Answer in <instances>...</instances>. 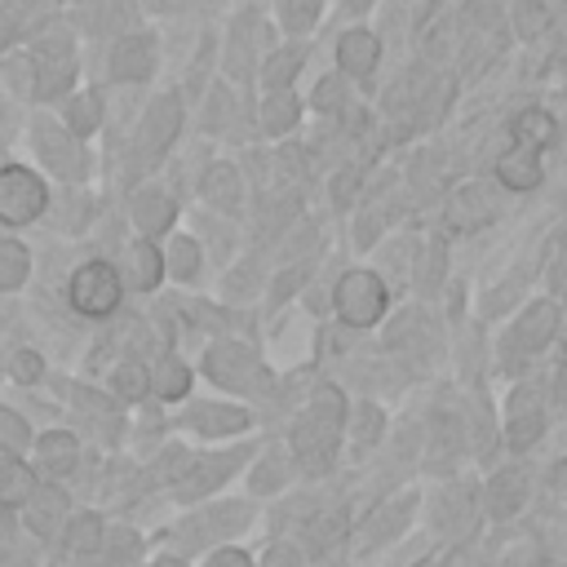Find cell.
<instances>
[{
    "instance_id": "cell-34",
    "label": "cell",
    "mask_w": 567,
    "mask_h": 567,
    "mask_svg": "<svg viewBox=\"0 0 567 567\" xmlns=\"http://www.w3.org/2000/svg\"><path fill=\"white\" fill-rule=\"evenodd\" d=\"M27 270H31V252L27 244L18 239H0V288H22L27 284Z\"/></svg>"
},
{
    "instance_id": "cell-28",
    "label": "cell",
    "mask_w": 567,
    "mask_h": 567,
    "mask_svg": "<svg viewBox=\"0 0 567 567\" xmlns=\"http://www.w3.org/2000/svg\"><path fill=\"white\" fill-rule=\"evenodd\" d=\"M310 106H315L319 115H341V111L350 106V80H346L341 71L319 75V84L310 89Z\"/></svg>"
},
{
    "instance_id": "cell-43",
    "label": "cell",
    "mask_w": 567,
    "mask_h": 567,
    "mask_svg": "<svg viewBox=\"0 0 567 567\" xmlns=\"http://www.w3.org/2000/svg\"><path fill=\"white\" fill-rule=\"evenodd\" d=\"M248 505H217L213 514H208V523L204 527H221V532H230V527H244L248 523Z\"/></svg>"
},
{
    "instance_id": "cell-41",
    "label": "cell",
    "mask_w": 567,
    "mask_h": 567,
    "mask_svg": "<svg viewBox=\"0 0 567 567\" xmlns=\"http://www.w3.org/2000/svg\"><path fill=\"white\" fill-rule=\"evenodd\" d=\"M257 292V261H239L235 270H226V297H252Z\"/></svg>"
},
{
    "instance_id": "cell-8",
    "label": "cell",
    "mask_w": 567,
    "mask_h": 567,
    "mask_svg": "<svg viewBox=\"0 0 567 567\" xmlns=\"http://www.w3.org/2000/svg\"><path fill=\"white\" fill-rule=\"evenodd\" d=\"M390 306V292H385V279L372 275V270H346L337 279V292H332V310L346 328H372Z\"/></svg>"
},
{
    "instance_id": "cell-31",
    "label": "cell",
    "mask_w": 567,
    "mask_h": 567,
    "mask_svg": "<svg viewBox=\"0 0 567 567\" xmlns=\"http://www.w3.org/2000/svg\"><path fill=\"white\" fill-rule=\"evenodd\" d=\"M164 270L173 275V279H195L199 275V239H190V235H177V239H168V248H164Z\"/></svg>"
},
{
    "instance_id": "cell-40",
    "label": "cell",
    "mask_w": 567,
    "mask_h": 567,
    "mask_svg": "<svg viewBox=\"0 0 567 567\" xmlns=\"http://www.w3.org/2000/svg\"><path fill=\"white\" fill-rule=\"evenodd\" d=\"M0 443H4V452H9V456H18V452L31 443L27 421H22L18 412H9V408H0Z\"/></svg>"
},
{
    "instance_id": "cell-10",
    "label": "cell",
    "mask_w": 567,
    "mask_h": 567,
    "mask_svg": "<svg viewBox=\"0 0 567 567\" xmlns=\"http://www.w3.org/2000/svg\"><path fill=\"white\" fill-rule=\"evenodd\" d=\"M155 62H159V49H155V35L151 31H120L115 44H111V80L115 84H146L155 75Z\"/></svg>"
},
{
    "instance_id": "cell-11",
    "label": "cell",
    "mask_w": 567,
    "mask_h": 567,
    "mask_svg": "<svg viewBox=\"0 0 567 567\" xmlns=\"http://www.w3.org/2000/svg\"><path fill=\"white\" fill-rule=\"evenodd\" d=\"M377 66H381V35H377L372 27H350V31H341V40H337V71H341L350 84L372 89Z\"/></svg>"
},
{
    "instance_id": "cell-13",
    "label": "cell",
    "mask_w": 567,
    "mask_h": 567,
    "mask_svg": "<svg viewBox=\"0 0 567 567\" xmlns=\"http://www.w3.org/2000/svg\"><path fill=\"white\" fill-rule=\"evenodd\" d=\"M545 430V408H540V390L536 385H518L509 394V416H505V439L514 452H527Z\"/></svg>"
},
{
    "instance_id": "cell-2",
    "label": "cell",
    "mask_w": 567,
    "mask_h": 567,
    "mask_svg": "<svg viewBox=\"0 0 567 567\" xmlns=\"http://www.w3.org/2000/svg\"><path fill=\"white\" fill-rule=\"evenodd\" d=\"M182 124H186V97L177 89H164L159 97H151L146 111H142V120H137L133 146H128L133 151V164L137 168H155L173 151V142L182 137Z\"/></svg>"
},
{
    "instance_id": "cell-42",
    "label": "cell",
    "mask_w": 567,
    "mask_h": 567,
    "mask_svg": "<svg viewBox=\"0 0 567 567\" xmlns=\"http://www.w3.org/2000/svg\"><path fill=\"white\" fill-rule=\"evenodd\" d=\"M505 567H545V545L536 536H523L509 554H505Z\"/></svg>"
},
{
    "instance_id": "cell-46",
    "label": "cell",
    "mask_w": 567,
    "mask_h": 567,
    "mask_svg": "<svg viewBox=\"0 0 567 567\" xmlns=\"http://www.w3.org/2000/svg\"><path fill=\"white\" fill-rule=\"evenodd\" d=\"M337 177H341V182H332V204H337V208H346V204H350V195L359 190V168H341Z\"/></svg>"
},
{
    "instance_id": "cell-14",
    "label": "cell",
    "mask_w": 567,
    "mask_h": 567,
    "mask_svg": "<svg viewBox=\"0 0 567 567\" xmlns=\"http://www.w3.org/2000/svg\"><path fill=\"white\" fill-rule=\"evenodd\" d=\"M492 168H496V182L505 190H514V195H527V190H536L545 182V155L540 151H527V146H514V142L496 155Z\"/></svg>"
},
{
    "instance_id": "cell-35",
    "label": "cell",
    "mask_w": 567,
    "mask_h": 567,
    "mask_svg": "<svg viewBox=\"0 0 567 567\" xmlns=\"http://www.w3.org/2000/svg\"><path fill=\"white\" fill-rule=\"evenodd\" d=\"M549 31V4L545 0H514V35L536 40Z\"/></svg>"
},
{
    "instance_id": "cell-44",
    "label": "cell",
    "mask_w": 567,
    "mask_h": 567,
    "mask_svg": "<svg viewBox=\"0 0 567 567\" xmlns=\"http://www.w3.org/2000/svg\"><path fill=\"white\" fill-rule=\"evenodd\" d=\"M377 434H381V412H377L372 403H363L359 416H354V439H359V443H372Z\"/></svg>"
},
{
    "instance_id": "cell-5",
    "label": "cell",
    "mask_w": 567,
    "mask_h": 567,
    "mask_svg": "<svg viewBox=\"0 0 567 567\" xmlns=\"http://www.w3.org/2000/svg\"><path fill=\"white\" fill-rule=\"evenodd\" d=\"M204 372L208 381H217L221 390H239V394H261L270 385L266 363L257 359L252 346L244 341H213L204 354Z\"/></svg>"
},
{
    "instance_id": "cell-21",
    "label": "cell",
    "mask_w": 567,
    "mask_h": 567,
    "mask_svg": "<svg viewBox=\"0 0 567 567\" xmlns=\"http://www.w3.org/2000/svg\"><path fill=\"white\" fill-rule=\"evenodd\" d=\"M239 456L244 452H217V456H199L190 470H186V478L177 483V492L186 496V501H195V496H208L226 474H235V465H239Z\"/></svg>"
},
{
    "instance_id": "cell-38",
    "label": "cell",
    "mask_w": 567,
    "mask_h": 567,
    "mask_svg": "<svg viewBox=\"0 0 567 567\" xmlns=\"http://www.w3.org/2000/svg\"><path fill=\"white\" fill-rule=\"evenodd\" d=\"M412 514V501H390L385 509H377L372 518H368V536L372 540H385V536H394L399 532V523Z\"/></svg>"
},
{
    "instance_id": "cell-9",
    "label": "cell",
    "mask_w": 567,
    "mask_h": 567,
    "mask_svg": "<svg viewBox=\"0 0 567 567\" xmlns=\"http://www.w3.org/2000/svg\"><path fill=\"white\" fill-rule=\"evenodd\" d=\"M558 301H532L518 319H514V328H509V337H505V363L514 368V363H527L532 354H540L554 337H558Z\"/></svg>"
},
{
    "instance_id": "cell-48",
    "label": "cell",
    "mask_w": 567,
    "mask_h": 567,
    "mask_svg": "<svg viewBox=\"0 0 567 567\" xmlns=\"http://www.w3.org/2000/svg\"><path fill=\"white\" fill-rule=\"evenodd\" d=\"M208 567H252V563H248V554H239V549H217V554L208 558Z\"/></svg>"
},
{
    "instance_id": "cell-49",
    "label": "cell",
    "mask_w": 567,
    "mask_h": 567,
    "mask_svg": "<svg viewBox=\"0 0 567 567\" xmlns=\"http://www.w3.org/2000/svg\"><path fill=\"white\" fill-rule=\"evenodd\" d=\"M549 279H554V288L558 292H567V244L554 252V266H549Z\"/></svg>"
},
{
    "instance_id": "cell-25",
    "label": "cell",
    "mask_w": 567,
    "mask_h": 567,
    "mask_svg": "<svg viewBox=\"0 0 567 567\" xmlns=\"http://www.w3.org/2000/svg\"><path fill=\"white\" fill-rule=\"evenodd\" d=\"M35 452H40V465H44L49 474H66V470H75V461H80V443H75V434H66V430H49V434L35 443Z\"/></svg>"
},
{
    "instance_id": "cell-51",
    "label": "cell",
    "mask_w": 567,
    "mask_h": 567,
    "mask_svg": "<svg viewBox=\"0 0 567 567\" xmlns=\"http://www.w3.org/2000/svg\"><path fill=\"white\" fill-rule=\"evenodd\" d=\"M146 9H151V13H182L186 0H146Z\"/></svg>"
},
{
    "instance_id": "cell-39",
    "label": "cell",
    "mask_w": 567,
    "mask_h": 567,
    "mask_svg": "<svg viewBox=\"0 0 567 567\" xmlns=\"http://www.w3.org/2000/svg\"><path fill=\"white\" fill-rule=\"evenodd\" d=\"M66 545H71L75 554L97 549V545H102V518H97V514H80V518L71 523V532H66Z\"/></svg>"
},
{
    "instance_id": "cell-16",
    "label": "cell",
    "mask_w": 567,
    "mask_h": 567,
    "mask_svg": "<svg viewBox=\"0 0 567 567\" xmlns=\"http://www.w3.org/2000/svg\"><path fill=\"white\" fill-rule=\"evenodd\" d=\"M115 270H120V284H124V288L151 292V288L159 284V275H164V252L155 248V239H133V244H124Z\"/></svg>"
},
{
    "instance_id": "cell-36",
    "label": "cell",
    "mask_w": 567,
    "mask_h": 567,
    "mask_svg": "<svg viewBox=\"0 0 567 567\" xmlns=\"http://www.w3.org/2000/svg\"><path fill=\"white\" fill-rule=\"evenodd\" d=\"M4 84L13 89V97L35 102V75H31V58L27 53H9L4 58Z\"/></svg>"
},
{
    "instance_id": "cell-55",
    "label": "cell",
    "mask_w": 567,
    "mask_h": 567,
    "mask_svg": "<svg viewBox=\"0 0 567 567\" xmlns=\"http://www.w3.org/2000/svg\"><path fill=\"white\" fill-rule=\"evenodd\" d=\"M155 567H182V563H155Z\"/></svg>"
},
{
    "instance_id": "cell-3",
    "label": "cell",
    "mask_w": 567,
    "mask_h": 567,
    "mask_svg": "<svg viewBox=\"0 0 567 567\" xmlns=\"http://www.w3.org/2000/svg\"><path fill=\"white\" fill-rule=\"evenodd\" d=\"M27 58H31V75H35V102L71 97V84L80 71L71 31H44V40H35L27 49Z\"/></svg>"
},
{
    "instance_id": "cell-19",
    "label": "cell",
    "mask_w": 567,
    "mask_h": 567,
    "mask_svg": "<svg viewBox=\"0 0 567 567\" xmlns=\"http://www.w3.org/2000/svg\"><path fill=\"white\" fill-rule=\"evenodd\" d=\"M509 137H514V146H527V151H540L545 155L558 142V120L545 106H523L509 120Z\"/></svg>"
},
{
    "instance_id": "cell-52",
    "label": "cell",
    "mask_w": 567,
    "mask_h": 567,
    "mask_svg": "<svg viewBox=\"0 0 567 567\" xmlns=\"http://www.w3.org/2000/svg\"><path fill=\"white\" fill-rule=\"evenodd\" d=\"M554 399L567 403V363H558V372H554Z\"/></svg>"
},
{
    "instance_id": "cell-32",
    "label": "cell",
    "mask_w": 567,
    "mask_h": 567,
    "mask_svg": "<svg viewBox=\"0 0 567 567\" xmlns=\"http://www.w3.org/2000/svg\"><path fill=\"white\" fill-rule=\"evenodd\" d=\"M204 102H208V111H204V128H213V133H230V124H235V115H239V97H235V89H230V84H217Z\"/></svg>"
},
{
    "instance_id": "cell-6",
    "label": "cell",
    "mask_w": 567,
    "mask_h": 567,
    "mask_svg": "<svg viewBox=\"0 0 567 567\" xmlns=\"http://www.w3.org/2000/svg\"><path fill=\"white\" fill-rule=\"evenodd\" d=\"M49 182L27 164H0V221L31 226L49 213Z\"/></svg>"
},
{
    "instance_id": "cell-17",
    "label": "cell",
    "mask_w": 567,
    "mask_h": 567,
    "mask_svg": "<svg viewBox=\"0 0 567 567\" xmlns=\"http://www.w3.org/2000/svg\"><path fill=\"white\" fill-rule=\"evenodd\" d=\"M199 195L217 208V213H235L239 204H244V168L239 164H230V159H217V164H208L204 173H199Z\"/></svg>"
},
{
    "instance_id": "cell-54",
    "label": "cell",
    "mask_w": 567,
    "mask_h": 567,
    "mask_svg": "<svg viewBox=\"0 0 567 567\" xmlns=\"http://www.w3.org/2000/svg\"><path fill=\"white\" fill-rule=\"evenodd\" d=\"M341 4H346V9H350V13H363V9H368V4H372V0H341Z\"/></svg>"
},
{
    "instance_id": "cell-4",
    "label": "cell",
    "mask_w": 567,
    "mask_h": 567,
    "mask_svg": "<svg viewBox=\"0 0 567 567\" xmlns=\"http://www.w3.org/2000/svg\"><path fill=\"white\" fill-rule=\"evenodd\" d=\"M66 297H71V310L75 315H84V319H111L120 310V301H124V284H120L115 261H106V257L84 261L71 275Z\"/></svg>"
},
{
    "instance_id": "cell-18",
    "label": "cell",
    "mask_w": 567,
    "mask_h": 567,
    "mask_svg": "<svg viewBox=\"0 0 567 567\" xmlns=\"http://www.w3.org/2000/svg\"><path fill=\"white\" fill-rule=\"evenodd\" d=\"M301 111H306V102H301L297 89L266 93V97H261V111H257V128H261L266 137H284V133H292V128L301 124Z\"/></svg>"
},
{
    "instance_id": "cell-1",
    "label": "cell",
    "mask_w": 567,
    "mask_h": 567,
    "mask_svg": "<svg viewBox=\"0 0 567 567\" xmlns=\"http://www.w3.org/2000/svg\"><path fill=\"white\" fill-rule=\"evenodd\" d=\"M341 425H346V399L341 390L323 385L310 394V403L301 408L297 425H292V452L301 456L306 470H323L337 452V439H341Z\"/></svg>"
},
{
    "instance_id": "cell-50",
    "label": "cell",
    "mask_w": 567,
    "mask_h": 567,
    "mask_svg": "<svg viewBox=\"0 0 567 567\" xmlns=\"http://www.w3.org/2000/svg\"><path fill=\"white\" fill-rule=\"evenodd\" d=\"M297 563V554L288 549V545H275L270 554H266V567H292Z\"/></svg>"
},
{
    "instance_id": "cell-45",
    "label": "cell",
    "mask_w": 567,
    "mask_h": 567,
    "mask_svg": "<svg viewBox=\"0 0 567 567\" xmlns=\"http://www.w3.org/2000/svg\"><path fill=\"white\" fill-rule=\"evenodd\" d=\"M40 372H44L40 354H35V350H18V359H13V377H18L22 385H31V381H35Z\"/></svg>"
},
{
    "instance_id": "cell-26",
    "label": "cell",
    "mask_w": 567,
    "mask_h": 567,
    "mask_svg": "<svg viewBox=\"0 0 567 567\" xmlns=\"http://www.w3.org/2000/svg\"><path fill=\"white\" fill-rule=\"evenodd\" d=\"M62 514H66V496L58 492V487H35L31 496H27V523L35 527V532H58V523H62Z\"/></svg>"
},
{
    "instance_id": "cell-37",
    "label": "cell",
    "mask_w": 567,
    "mask_h": 567,
    "mask_svg": "<svg viewBox=\"0 0 567 567\" xmlns=\"http://www.w3.org/2000/svg\"><path fill=\"white\" fill-rule=\"evenodd\" d=\"M443 270H447V248H443V244H430V248L421 252V261H416V284H421V292H434V288L443 284Z\"/></svg>"
},
{
    "instance_id": "cell-23",
    "label": "cell",
    "mask_w": 567,
    "mask_h": 567,
    "mask_svg": "<svg viewBox=\"0 0 567 567\" xmlns=\"http://www.w3.org/2000/svg\"><path fill=\"white\" fill-rule=\"evenodd\" d=\"M186 421H190L199 434H213V439H221V434H244V430H248V412H244V408H230V403H195V408L186 412Z\"/></svg>"
},
{
    "instance_id": "cell-30",
    "label": "cell",
    "mask_w": 567,
    "mask_h": 567,
    "mask_svg": "<svg viewBox=\"0 0 567 567\" xmlns=\"http://www.w3.org/2000/svg\"><path fill=\"white\" fill-rule=\"evenodd\" d=\"M275 13H279V22H284V31H288L292 40H301V35L315 31V22H319V13H323V0H275Z\"/></svg>"
},
{
    "instance_id": "cell-22",
    "label": "cell",
    "mask_w": 567,
    "mask_h": 567,
    "mask_svg": "<svg viewBox=\"0 0 567 567\" xmlns=\"http://www.w3.org/2000/svg\"><path fill=\"white\" fill-rule=\"evenodd\" d=\"M102 120H106V102H102V93H97V89H84V93H71V97H66L62 124H66V133H71V137L89 142V137L102 128Z\"/></svg>"
},
{
    "instance_id": "cell-27",
    "label": "cell",
    "mask_w": 567,
    "mask_h": 567,
    "mask_svg": "<svg viewBox=\"0 0 567 567\" xmlns=\"http://www.w3.org/2000/svg\"><path fill=\"white\" fill-rule=\"evenodd\" d=\"M31 492H35L31 465L18 461V456H4V461H0V501H4V505H27Z\"/></svg>"
},
{
    "instance_id": "cell-7",
    "label": "cell",
    "mask_w": 567,
    "mask_h": 567,
    "mask_svg": "<svg viewBox=\"0 0 567 567\" xmlns=\"http://www.w3.org/2000/svg\"><path fill=\"white\" fill-rule=\"evenodd\" d=\"M31 146H35L40 164H44L53 177H62V182H71V186L89 177V146H84L80 137H71L66 124H53L49 115H35V120H31Z\"/></svg>"
},
{
    "instance_id": "cell-12",
    "label": "cell",
    "mask_w": 567,
    "mask_h": 567,
    "mask_svg": "<svg viewBox=\"0 0 567 567\" xmlns=\"http://www.w3.org/2000/svg\"><path fill=\"white\" fill-rule=\"evenodd\" d=\"M128 217H133V226L142 230V239H159L164 230H173V221H177V199L164 190V186H137L133 195H128Z\"/></svg>"
},
{
    "instance_id": "cell-20",
    "label": "cell",
    "mask_w": 567,
    "mask_h": 567,
    "mask_svg": "<svg viewBox=\"0 0 567 567\" xmlns=\"http://www.w3.org/2000/svg\"><path fill=\"white\" fill-rule=\"evenodd\" d=\"M306 66V49H301V40H288V44H275L266 58H261V89L266 93H279V89H292V80H297V71Z\"/></svg>"
},
{
    "instance_id": "cell-47",
    "label": "cell",
    "mask_w": 567,
    "mask_h": 567,
    "mask_svg": "<svg viewBox=\"0 0 567 567\" xmlns=\"http://www.w3.org/2000/svg\"><path fill=\"white\" fill-rule=\"evenodd\" d=\"M332 536H341V518H332V514H328V518H319V523L310 527V545H315V549H323Z\"/></svg>"
},
{
    "instance_id": "cell-24",
    "label": "cell",
    "mask_w": 567,
    "mask_h": 567,
    "mask_svg": "<svg viewBox=\"0 0 567 567\" xmlns=\"http://www.w3.org/2000/svg\"><path fill=\"white\" fill-rule=\"evenodd\" d=\"M523 496H527L523 470H501V474L487 483V509H492L496 518H509V514L523 505Z\"/></svg>"
},
{
    "instance_id": "cell-15",
    "label": "cell",
    "mask_w": 567,
    "mask_h": 567,
    "mask_svg": "<svg viewBox=\"0 0 567 567\" xmlns=\"http://www.w3.org/2000/svg\"><path fill=\"white\" fill-rule=\"evenodd\" d=\"M496 213H501V204H496L492 186L470 182V186H461V190L447 199V213H443V217H447L452 230H478V226L496 221Z\"/></svg>"
},
{
    "instance_id": "cell-29",
    "label": "cell",
    "mask_w": 567,
    "mask_h": 567,
    "mask_svg": "<svg viewBox=\"0 0 567 567\" xmlns=\"http://www.w3.org/2000/svg\"><path fill=\"white\" fill-rule=\"evenodd\" d=\"M151 390L159 399H182L190 390V368L177 359V354H164L155 368H151Z\"/></svg>"
},
{
    "instance_id": "cell-53",
    "label": "cell",
    "mask_w": 567,
    "mask_h": 567,
    "mask_svg": "<svg viewBox=\"0 0 567 567\" xmlns=\"http://www.w3.org/2000/svg\"><path fill=\"white\" fill-rule=\"evenodd\" d=\"M549 483H554V487H558V492L567 496V461H558V465L549 470Z\"/></svg>"
},
{
    "instance_id": "cell-33",
    "label": "cell",
    "mask_w": 567,
    "mask_h": 567,
    "mask_svg": "<svg viewBox=\"0 0 567 567\" xmlns=\"http://www.w3.org/2000/svg\"><path fill=\"white\" fill-rule=\"evenodd\" d=\"M111 390H115V399L137 403V399L151 390V368L137 363V359H124V363L115 368V377H111Z\"/></svg>"
}]
</instances>
